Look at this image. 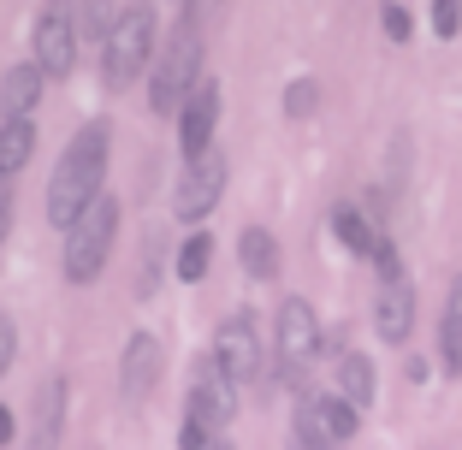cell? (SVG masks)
<instances>
[{"label":"cell","mask_w":462,"mask_h":450,"mask_svg":"<svg viewBox=\"0 0 462 450\" xmlns=\"http://www.w3.org/2000/svg\"><path fill=\"white\" fill-rule=\"evenodd\" d=\"M380 24H385V36H392V41H409V30H415V24H409V6H397V0H385V6H380Z\"/></svg>","instance_id":"25"},{"label":"cell","mask_w":462,"mask_h":450,"mask_svg":"<svg viewBox=\"0 0 462 450\" xmlns=\"http://www.w3.org/2000/svg\"><path fill=\"white\" fill-rule=\"evenodd\" d=\"M273 350H279V380L285 385H302V373L314 368V355H320V320L302 297H285L279 302V332H273Z\"/></svg>","instance_id":"6"},{"label":"cell","mask_w":462,"mask_h":450,"mask_svg":"<svg viewBox=\"0 0 462 450\" xmlns=\"http://www.w3.org/2000/svg\"><path fill=\"white\" fill-rule=\"evenodd\" d=\"M30 48H36L42 78H66V71L78 66V18L66 13V0H48V6H42L36 30H30Z\"/></svg>","instance_id":"8"},{"label":"cell","mask_w":462,"mask_h":450,"mask_svg":"<svg viewBox=\"0 0 462 450\" xmlns=\"http://www.w3.org/2000/svg\"><path fill=\"white\" fill-rule=\"evenodd\" d=\"M154 36H161V18H154L149 0H131V6H119V18H113L107 41H101V54H107V83L113 89H131L136 71L154 66Z\"/></svg>","instance_id":"3"},{"label":"cell","mask_w":462,"mask_h":450,"mask_svg":"<svg viewBox=\"0 0 462 450\" xmlns=\"http://www.w3.org/2000/svg\"><path fill=\"white\" fill-rule=\"evenodd\" d=\"M196 83H202V30L190 18H178V30L154 48V66H149V101L154 113L178 119V107L196 96Z\"/></svg>","instance_id":"2"},{"label":"cell","mask_w":462,"mask_h":450,"mask_svg":"<svg viewBox=\"0 0 462 450\" xmlns=\"http://www.w3.org/2000/svg\"><path fill=\"white\" fill-rule=\"evenodd\" d=\"M356 421L362 415L338 391H314V397H302V409H297V438L314 450H344L356 438Z\"/></svg>","instance_id":"7"},{"label":"cell","mask_w":462,"mask_h":450,"mask_svg":"<svg viewBox=\"0 0 462 450\" xmlns=\"http://www.w3.org/2000/svg\"><path fill=\"white\" fill-rule=\"evenodd\" d=\"M433 30H439V36H457V30H462V0H433Z\"/></svg>","instance_id":"24"},{"label":"cell","mask_w":462,"mask_h":450,"mask_svg":"<svg viewBox=\"0 0 462 450\" xmlns=\"http://www.w3.org/2000/svg\"><path fill=\"white\" fill-rule=\"evenodd\" d=\"M231 409H237V397H231V380L219 373L214 355H202V362L190 368V397H184V415H190V421H202L208 433L219 438V433L231 427Z\"/></svg>","instance_id":"10"},{"label":"cell","mask_w":462,"mask_h":450,"mask_svg":"<svg viewBox=\"0 0 462 450\" xmlns=\"http://www.w3.org/2000/svg\"><path fill=\"white\" fill-rule=\"evenodd\" d=\"M291 450H314V445H302V438H297V445H291Z\"/></svg>","instance_id":"30"},{"label":"cell","mask_w":462,"mask_h":450,"mask_svg":"<svg viewBox=\"0 0 462 450\" xmlns=\"http://www.w3.org/2000/svg\"><path fill=\"white\" fill-rule=\"evenodd\" d=\"M13 445V409H6V403H0V450Z\"/></svg>","instance_id":"29"},{"label":"cell","mask_w":462,"mask_h":450,"mask_svg":"<svg viewBox=\"0 0 462 450\" xmlns=\"http://www.w3.org/2000/svg\"><path fill=\"white\" fill-rule=\"evenodd\" d=\"M439 355H445V373L462 380V273L450 279V297H445V320H439Z\"/></svg>","instance_id":"17"},{"label":"cell","mask_w":462,"mask_h":450,"mask_svg":"<svg viewBox=\"0 0 462 450\" xmlns=\"http://www.w3.org/2000/svg\"><path fill=\"white\" fill-rule=\"evenodd\" d=\"M42 66H13L6 78H0V124L6 119H30V113L42 107Z\"/></svg>","instance_id":"14"},{"label":"cell","mask_w":462,"mask_h":450,"mask_svg":"<svg viewBox=\"0 0 462 450\" xmlns=\"http://www.w3.org/2000/svg\"><path fill=\"white\" fill-rule=\"evenodd\" d=\"M332 232H338V243L350 249V255H362V261H374V249H380V237H385V232H374V225H367L350 202L332 207Z\"/></svg>","instance_id":"18"},{"label":"cell","mask_w":462,"mask_h":450,"mask_svg":"<svg viewBox=\"0 0 462 450\" xmlns=\"http://www.w3.org/2000/svg\"><path fill=\"white\" fill-rule=\"evenodd\" d=\"M237 261H244L249 279H279V243H273V232L249 225V232L237 237Z\"/></svg>","instance_id":"20"},{"label":"cell","mask_w":462,"mask_h":450,"mask_svg":"<svg viewBox=\"0 0 462 450\" xmlns=\"http://www.w3.org/2000/svg\"><path fill=\"white\" fill-rule=\"evenodd\" d=\"M161 368H166V350H161V338L154 332H131L125 338V355H119V391L131 397H149L154 385H161Z\"/></svg>","instance_id":"12"},{"label":"cell","mask_w":462,"mask_h":450,"mask_svg":"<svg viewBox=\"0 0 462 450\" xmlns=\"http://www.w3.org/2000/svg\"><path fill=\"white\" fill-rule=\"evenodd\" d=\"M13 355H18V326H13V314L0 308V373L13 368Z\"/></svg>","instance_id":"27"},{"label":"cell","mask_w":462,"mask_h":450,"mask_svg":"<svg viewBox=\"0 0 462 450\" xmlns=\"http://www.w3.org/2000/svg\"><path fill=\"white\" fill-rule=\"evenodd\" d=\"M6 232H13V190L0 184V243H6Z\"/></svg>","instance_id":"28"},{"label":"cell","mask_w":462,"mask_h":450,"mask_svg":"<svg viewBox=\"0 0 462 450\" xmlns=\"http://www.w3.org/2000/svg\"><path fill=\"white\" fill-rule=\"evenodd\" d=\"M107 149H113L107 119H89L78 137L66 142V154H60V166H54V184H48V219H54L60 232H66L71 219H78L83 207L101 196V178H107Z\"/></svg>","instance_id":"1"},{"label":"cell","mask_w":462,"mask_h":450,"mask_svg":"<svg viewBox=\"0 0 462 450\" xmlns=\"http://www.w3.org/2000/svg\"><path fill=\"white\" fill-rule=\"evenodd\" d=\"M208 450H231V445H208Z\"/></svg>","instance_id":"31"},{"label":"cell","mask_w":462,"mask_h":450,"mask_svg":"<svg viewBox=\"0 0 462 450\" xmlns=\"http://www.w3.org/2000/svg\"><path fill=\"white\" fill-rule=\"evenodd\" d=\"M208 261H214V237L208 232H196V237H184V249H178V279H184V285H196V279L208 273Z\"/></svg>","instance_id":"21"},{"label":"cell","mask_w":462,"mask_h":450,"mask_svg":"<svg viewBox=\"0 0 462 450\" xmlns=\"http://www.w3.org/2000/svg\"><path fill=\"white\" fill-rule=\"evenodd\" d=\"M66 427V380H48L36 397V421H30V450H54Z\"/></svg>","instance_id":"15"},{"label":"cell","mask_w":462,"mask_h":450,"mask_svg":"<svg viewBox=\"0 0 462 450\" xmlns=\"http://www.w3.org/2000/svg\"><path fill=\"white\" fill-rule=\"evenodd\" d=\"M214 362H219V373H226L231 385H249V380H261V373H267L261 320L249 308H237V314H226V320H219V332H214Z\"/></svg>","instance_id":"5"},{"label":"cell","mask_w":462,"mask_h":450,"mask_svg":"<svg viewBox=\"0 0 462 450\" xmlns=\"http://www.w3.org/2000/svg\"><path fill=\"white\" fill-rule=\"evenodd\" d=\"M214 131H219V83H196V96L178 107V154L196 161V154L214 149Z\"/></svg>","instance_id":"11"},{"label":"cell","mask_w":462,"mask_h":450,"mask_svg":"<svg viewBox=\"0 0 462 450\" xmlns=\"http://www.w3.org/2000/svg\"><path fill=\"white\" fill-rule=\"evenodd\" d=\"M219 196H226V154L208 149V154H196V161H184V172H178V196H172L178 219H208L219 207Z\"/></svg>","instance_id":"9"},{"label":"cell","mask_w":462,"mask_h":450,"mask_svg":"<svg viewBox=\"0 0 462 450\" xmlns=\"http://www.w3.org/2000/svg\"><path fill=\"white\" fill-rule=\"evenodd\" d=\"M314 101H320V83H314V78H297V83L285 89V113H291V119H309Z\"/></svg>","instance_id":"23"},{"label":"cell","mask_w":462,"mask_h":450,"mask_svg":"<svg viewBox=\"0 0 462 450\" xmlns=\"http://www.w3.org/2000/svg\"><path fill=\"white\" fill-rule=\"evenodd\" d=\"M30 154H36V124H30V119H6V124H0V178L24 172Z\"/></svg>","instance_id":"19"},{"label":"cell","mask_w":462,"mask_h":450,"mask_svg":"<svg viewBox=\"0 0 462 450\" xmlns=\"http://www.w3.org/2000/svg\"><path fill=\"white\" fill-rule=\"evenodd\" d=\"M214 445V433H208L202 421H190V415H184V421H178V450H208Z\"/></svg>","instance_id":"26"},{"label":"cell","mask_w":462,"mask_h":450,"mask_svg":"<svg viewBox=\"0 0 462 450\" xmlns=\"http://www.w3.org/2000/svg\"><path fill=\"white\" fill-rule=\"evenodd\" d=\"M332 391H338L356 415L374 409V362H367L362 350H344L338 355V385H332Z\"/></svg>","instance_id":"16"},{"label":"cell","mask_w":462,"mask_h":450,"mask_svg":"<svg viewBox=\"0 0 462 450\" xmlns=\"http://www.w3.org/2000/svg\"><path fill=\"white\" fill-rule=\"evenodd\" d=\"M374 332H380V344H409V332H415V285H409V273H385L380 297H374Z\"/></svg>","instance_id":"13"},{"label":"cell","mask_w":462,"mask_h":450,"mask_svg":"<svg viewBox=\"0 0 462 450\" xmlns=\"http://www.w3.org/2000/svg\"><path fill=\"white\" fill-rule=\"evenodd\" d=\"M113 18H119V6H113V0H83V13H78V41H107Z\"/></svg>","instance_id":"22"},{"label":"cell","mask_w":462,"mask_h":450,"mask_svg":"<svg viewBox=\"0 0 462 450\" xmlns=\"http://www.w3.org/2000/svg\"><path fill=\"white\" fill-rule=\"evenodd\" d=\"M113 237H119V202L101 190L96 202L66 225V279L71 285H96L107 255H113Z\"/></svg>","instance_id":"4"}]
</instances>
